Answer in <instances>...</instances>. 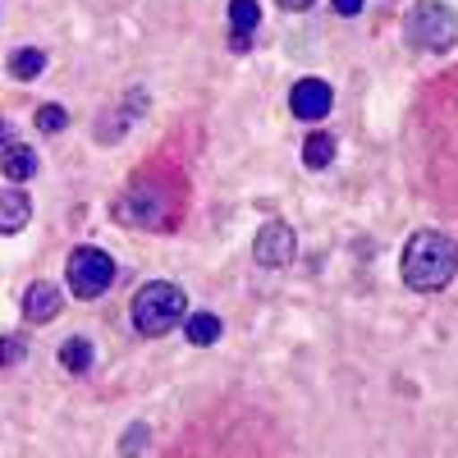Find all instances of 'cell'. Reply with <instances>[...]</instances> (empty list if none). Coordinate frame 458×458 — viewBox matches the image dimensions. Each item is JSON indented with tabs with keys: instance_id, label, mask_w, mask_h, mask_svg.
<instances>
[{
	"instance_id": "obj_7",
	"label": "cell",
	"mask_w": 458,
	"mask_h": 458,
	"mask_svg": "<svg viewBox=\"0 0 458 458\" xmlns=\"http://www.w3.org/2000/svg\"><path fill=\"white\" fill-rule=\"evenodd\" d=\"M60 289L55 284H47V280H37V284H28V293H23V317L28 321H37V326H47V321H55L60 317Z\"/></svg>"
},
{
	"instance_id": "obj_4",
	"label": "cell",
	"mask_w": 458,
	"mask_h": 458,
	"mask_svg": "<svg viewBox=\"0 0 458 458\" xmlns=\"http://www.w3.org/2000/svg\"><path fill=\"white\" fill-rule=\"evenodd\" d=\"M408 37L422 51H449L458 42V14L449 5H436V0H422L408 19Z\"/></svg>"
},
{
	"instance_id": "obj_14",
	"label": "cell",
	"mask_w": 458,
	"mask_h": 458,
	"mask_svg": "<svg viewBox=\"0 0 458 458\" xmlns=\"http://www.w3.org/2000/svg\"><path fill=\"white\" fill-rule=\"evenodd\" d=\"M261 23V5L257 0H229V28L234 32H252Z\"/></svg>"
},
{
	"instance_id": "obj_13",
	"label": "cell",
	"mask_w": 458,
	"mask_h": 458,
	"mask_svg": "<svg viewBox=\"0 0 458 458\" xmlns=\"http://www.w3.org/2000/svg\"><path fill=\"white\" fill-rule=\"evenodd\" d=\"M302 161H308V170H326L335 161V138L330 133H312L308 142H302Z\"/></svg>"
},
{
	"instance_id": "obj_9",
	"label": "cell",
	"mask_w": 458,
	"mask_h": 458,
	"mask_svg": "<svg viewBox=\"0 0 458 458\" xmlns=\"http://www.w3.org/2000/svg\"><path fill=\"white\" fill-rule=\"evenodd\" d=\"M0 170H5L14 183L32 179V174H37V151H32V147H23V142L5 147V151H0Z\"/></svg>"
},
{
	"instance_id": "obj_16",
	"label": "cell",
	"mask_w": 458,
	"mask_h": 458,
	"mask_svg": "<svg viewBox=\"0 0 458 458\" xmlns=\"http://www.w3.org/2000/svg\"><path fill=\"white\" fill-rule=\"evenodd\" d=\"M19 358H23V344H19V339L10 335L5 344H0V362H19Z\"/></svg>"
},
{
	"instance_id": "obj_17",
	"label": "cell",
	"mask_w": 458,
	"mask_h": 458,
	"mask_svg": "<svg viewBox=\"0 0 458 458\" xmlns=\"http://www.w3.org/2000/svg\"><path fill=\"white\" fill-rule=\"evenodd\" d=\"M330 5H335V14L353 19V14H362V5H367V0H330Z\"/></svg>"
},
{
	"instance_id": "obj_15",
	"label": "cell",
	"mask_w": 458,
	"mask_h": 458,
	"mask_svg": "<svg viewBox=\"0 0 458 458\" xmlns=\"http://www.w3.org/2000/svg\"><path fill=\"white\" fill-rule=\"evenodd\" d=\"M42 133H64V124H69V110L64 106H55V101H47V106H37V120H32Z\"/></svg>"
},
{
	"instance_id": "obj_8",
	"label": "cell",
	"mask_w": 458,
	"mask_h": 458,
	"mask_svg": "<svg viewBox=\"0 0 458 458\" xmlns=\"http://www.w3.org/2000/svg\"><path fill=\"white\" fill-rule=\"evenodd\" d=\"M28 220H32L28 193H19V188H5V193H0V234H19V229H28Z\"/></svg>"
},
{
	"instance_id": "obj_3",
	"label": "cell",
	"mask_w": 458,
	"mask_h": 458,
	"mask_svg": "<svg viewBox=\"0 0 458 458\" xmlns=\"http://www.w3.org/2000/svg\"><path fill=\"white\" fill-rule=\"evenodd\" d=\"M64 276H69L73 298H101L114 284V257L101 248H73L64 261Z\"/></svg>"
},
{
	"instance_id": "obj_1",
	"label": "cell",
	"mask_w": 458,
	"mask_h": 458,
	"mask_svg": "<svg viewBox=\"0 0 458 458\" xmlns=\"http://www.w3.org/2000/svg\"><path fill=\"white\" fill-rule=\"evenodd\" d=\"M403 284L417 289V293H440L454 271H458V248L449 234H440V229H422V234H412L408 248H403Z\"/></svg>"
},
{
	"instance_id": "obj_18",
	"label": "cell",
	"mask_w": 458,
	"mask_h": 458,
	"mask_svg": "<svg viewBox=\"0 0 458 458\" xmlns=\"http://www.w3.org/2000/svg\"><path fill=\"white\" fill-rule=\"evenodd\" d=\"M142 436H147V427H133V431L124 436V454H129V458L138 454V440H142Z\"/></svg>"
},
{
	"instance_id": "obj_5",
	"label": "cell",
	"mask_w": 458,
	"mask_h": 458,
	"mask_svg": "<svg viewBox=\"0 0 458 458\" xmlns=\"http://www.w3.org/2000/svg\"><path fill=\"white\" fill-rule=\"evenodd\" d=\"M293 248H298L293 229H289V225H280V220H271V225H261V229H257L252 257H257V266H266V271H280V266H289V261H293Z\"/></svg>"
},
{
	"instance_id": "obj_20",
	"label": "cell",
	"mask_w": 458,
	"mask_h": 458,
	"mask_svg": "<svg viewBox=\"0 0 458 458\" xmlns=\"http://www.w3.org/2000/svg\"><path fill=\"white\" fill-rule=\"evenodd\" d=\"M5 147H14V133H10V124H0V151Z\"/></svg>"
},
{
	"instance_id": "obj_21",
	"label": "cell",
	"mask_w": 458,
	"mask_h": 458,
	"mask_svg": "<svg viewBox=\"0 0 458 458\" xmlns=\"http://www.w3.org/2000/svg\"><path fill=\"white\" fill-rule=\"evenodd\" d=\"M312 0H280V10H308Z\"/></svg>"
},
{
	"instance_id": "obj_10",
	"label": "cell",
	"mask_w": 458,
	"mask_h": 458,
	"mask_svg": "<svg viewBox=\"0 0 458 458\" xmlns=\"http://www.w3.org/2000/svg\"><path fill=\"white\" fill-rule=\"evenodd\" d=\"M42 69H47V51H37V47H19L10 55V73H14V79H23V83H32Z\"/></svg>"
},
{
	"instance_id": "obj_11",
	"label": "cell",
	"mask_w": 458,
	"mask_h": 458,
	"mask_svg": "<svg viewBox=\"0 0 458 458\" xmlns=\"http://www.w3.org/2000/svg\"><path fill=\"white\" fill-rule=\"evenodd\" d=\"M183 335H188V344L207 349V344L220 339V317H211V312H193V317H188V326H183Z\"/></svg>"
},
{
	"instance_id": "obj_19",
	"label": "cell",
	"mask_w": 458,
	"mask_h": 458,
	"mask_svg": "<svg viewBox=\"0 0 458 458\" xmlns=\"http://www.w3.org/2000/svg\"><path fill=\"white\" fill-rule=\"evenodd\" d=\"M248 42H252V32H234V37H229V47H234V51H248Z\"/></svg>"
},
{
	"instance_id": "obj_12",
	"label": "cell",
	"mask_w": 458,
	"mask_h": 458,
	"mask_svg": "<svg viewBox=\"0 0 458 458\" xmlns=\"http://www.w3.org/2000/svg\"><path fill=\"white\" fill-rule=\"evenodd\" d=\"M60 362L73 371V376H83L88 367H92V344L83 339V335H73V339H64L60 344Z\"/></svg>"
},
{
	"instance_id": "obj_6",
	"label": "cell",
	"mask_w": 458,
	"mask_h": 458,
	"mask_svg": "<svg viewBox=\"0 0 458 458\" xmlns=\"http://www.w3.org/2000/svg\"><path fill=\"white\" fill-rule=\"evenodd\" d=\"M330 101H335V92H330L326 79H298L293 92H289V106H293L298 120H326Z\"/></svg>"
},
{
	"instance_id": "obj_2",
	"label": "cell",
	"mask_w": 458,
	"mask_h": 458,
	"mask_svg": "<svg viewBox=\"0 0 458 458\" xmlns=\"http://www.w3.org/2000/svg\"><path fill=\"white\" fill-rule=\"evenodd\" d=\"M188 312V298L170 280H151L133 293V330L138 335H170Z\"/></svg>"
}]
</instances>
